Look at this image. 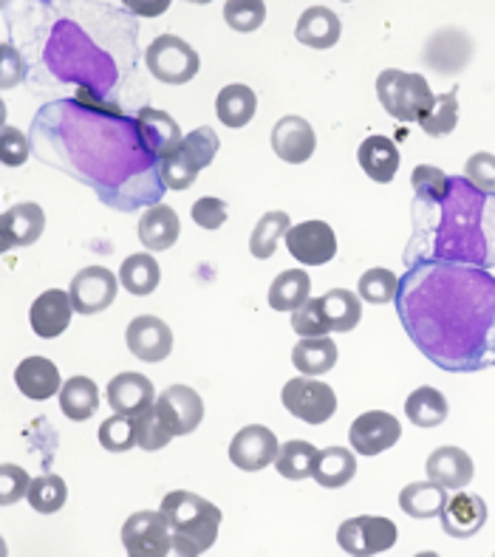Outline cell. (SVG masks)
Instances as JSON below:
<instances>
[{
    "mask_svg": "<svg viewBox=\"0 0 495 557\" xmlns=\"http://www.w3.org/2000/svg\"><path fill=\"white\" fill-rule=\"evenodd\" d=\"M447 413H450V408H447L445 394L436 388H428V385L417 388L405 399V417L417 428H438L447 419Z\"/></svg>",
    "mask_w": 495,
    "mask_h": 557,
    "instance_id": "cell-34",
    "label": "cell"
},
{
    "mask_svg": "<svg viewBox=\"0 0 495 557\" xmlns=\"http://www.w3.org/2000/svg\"><path fill=\"white\" fill-rule=\"evenodd\" d=\"M311 475L325 490L346 487L348 481L357 475V456L346 447H325V450H318Z\"/></svg>",
    "mask_w": 495,
    "mask_h": 557,
    "instance_id": "cell-26",
    "label": "cell"
},
{
    "mask_svg": "<svg viewBox=\"0 0 495 557\" xmlns=\"http://www.w3.org/2000/svg\"><path fill=\"white\" fill-rule=\"evenodd\" d=\"M339 35H343V23L329 7H309L297 21L295 37L309 49H332L337 46Z\"/></svg>",
    "mask_w": 495,
    "mask_h": 557,
    "instance_id": "cell-24",
    "label": "cell"
},
{
    "mask_svg": "<svg viewBox=\"0 0 495 557\" xmlns=\"http://www.w3.org/2000/svg\"><path fill=\"white\" fill-rule=\"evenodd\" d=\"M255 111H258V97L249 85H226L221 88L219 99H215V113L226 127H244L252 122Z\"/></svg>",
    "mask_w": 495,
    "mask_h": 557,
    "instance_id": "cell-28",
    "label": "cell"
},
{
    "mask_svg": "<svg viewBox=\"0 0 495 557\" xmlns=\"http://www.w3.org/2000/svg\"><path fill=\"white\" fill-rule=\"evenodd\" d=\"M198 173H201V168H198L182 148H178L176 153L164 156L162 162H159V178H162L168 190H187V187L198 178Z\"/></svg>",
    "mask_w": 495,
    "mask_h": 557,
    "instance_id": "cell-41",
    "label": "cell"
},
{
    "mask_svg": "<svg viewBox=\"0 0 495 557\" xmlns=\"http://www.w3.org/2000/svg\"><path fill=\"white\" fill-rule=\"evenodd\" d=\"M136 131H139V139L145 145V150L153 159H164V156L176 153L184 141L182 131H178V122L168 111H159V108H141L136 113Z\"/></svg>",
    "mask_w": 495,
    "mask_h": 557,
    "instance_id": "cell-15",
    "label": "cell"
},
{
    "mask_svg": "<svg viewBox=\"0 0 495 557\" xmlns=\"http://www.w3.org/2000/svg\"><path fill=\"white\" fill-rule=\"evenodd\" d=\"M277 436L263 424H247L230 442V461L244 473H258L263 467L275 465L277 459Z\"/></svg>",
    "mask_w": 495,
    "mask_h": 557,
    "instance_id": "cell-11",
    "label": "cell"
},
{
    "mask_svg": "<svg viewBox=\"0 0 495 557\" xmlns=\"http://www.w3.org/2000/svg\"><path fill=\"white\" fill-rule=\"evenodd\" d=\"M396 311L408 337L442 371L495 366V277L479 267L419 261L399 281Z\"/></svg>",
    "mask_w": 495,
    "mask_h": 557,
    "instance_id": "cell-1",
    "label": "cell"
},
{
    "mask_svg": "<svg viewBox=\"0 0 495 557\" xmlns=\"http://www.w3.org/2000/svg\"><path fill=\"white\" fill-rule=\"evenodd\" d=\"M399 438H403V424L385 410H368L354 419L351 431H348L351 450L360 456H380V453L391 450Z\"/></svg>",
    "mask_w": 495,
    "mask_h": 557,
    "instance_id": "cell-10",
    "label": "cell"
},
{
    "mask_svg": "<svg viewBox=\"0 0 495 557\" xmlns=\"http://www.w3.org/2000/svg\"><path fill=\"white\" fill-rule=\"evenodd\" d=\"M438 210V221L428 230H417L413 240L433 235L424 249V261H450L465 267H495V198L481 193L467 178H450L447 196L438 205H422Z\"/></svg>",
    "mask_w": 495,
    "mask_h": 557,
    "instance_id": "cell-2",
    "label": "cell"
},
{
    "mask_svg": "<svg viewBox=\"0 0 495 557\" xmlns=\"http://www.w3.org/2000/svg\"><path fill=\"white\" fill-rule=\"evenodd\" d=\"M26 498L35 512L51 516V512L65 507V502H69V487H65V481L60 475H40V479L32 481Z\"/></svg>",
    "mask_w": 495,
    "mask_h": 557,
    "instance_id": "cell-37",
    "label": "cell"
},
{
    "mask_svg": "<svg viewBox=\"0 0 495 557\" xmlns=\"http://www.w3.org/2000/svg\"><path fill=\"white\" fill-rule=\"evenodd\" d=\"M410 184L417 190V205H438L447 196L450 178L438 168H433V164H419L413 170V176H410Z\"/></svg>",
    "mask_w": 495,
    "mask_h": 557,
    "instance_id": "cell-44",
    "label": "cell"
},
{
    "mask_svg": "<svg viewBox=\"0 0 495 557\" xmlns=\"http://www.w3.org/2000/svg\"><path fill=\"white\" fill-rule=\"evenodd\" d=\"M424 470H428V479L442 484L447 493H456V490H465L475 475L473 459L467 456L461 447H438L428 456L424 461Z\"/></svg>",
    "mask_w": 495,
    "mask_h": 557,
    "instance_id": "cell-20",
    "label": "cell"
},
{
    "mask_svg": "<svg viewBox=\"0 0 495 557\" xmlns=\"http://www.w3.org/2000/svg\"><path fill=\"white\" fill-rule=\"evenodd\" d=\"M292 332H295L297 337H325V334L332 332L323 318V304H320V297L306 300L300 309L292 311Z\"/></svg>",
    "mask_w": 495,
    "mask_h": 557,
    "instance_id": "cell-45",
    "label": "cell"
},
{
    "mask_svg": "<svg viewBox=\"0 0 495 557\" xmlns=\"http://www.w3.org/2000/svg\"><path fill=\"white\" fill-rule=\"evenodd\" d=\"M438 516H442V530L461 541V537H473L487 523V507H484L481 495L456 490V495H447Z\"/></svg>",
    "mask_w": 495,
    "mask_h": 557,
    "instance_id": "cell-17",
    "label": "cell"
},
{
    "mask_svg": "<svg viewBox=\"0 0 495 557\" xmlns=\"http://www.w3.org/2000/svg\"><path fill=\"white\" fill-rule=\"evenodd\" d=\"M226 205L221 198H198L196 205H193V221L198 226H205V230H219L221 224L226 221Z\"/></svg>",
    "mask_w": 495,
    "mask_h": 557,
    "instance_id": "cell-50",
    "label": "cell"
},
{
    "mask_svg": "<svg viewBox=\"0 0 495 557\" xmlns=\"http://www.w3.org/2000/svg\"><path fill=\"white\" fill-rule=\"evenodd\" d=\"M26 77V63L23 57L12 49V46H3V88H12L21 79Z\"/></svg>",
    "mask_w": 495,
    "mask_h": 557,
    "instance_id": "cell-51",
    "label": "cell"
},
{
    "mask_svg": "<svg viewBox=\"0 0 495 557\" xmlns=\"http://www.w3.org/2000/svg\"><path fill=\"white\" fill-rule=\"evenodd\" d=\"M357 295L366 300V304L385 306L391 300H396L399 295V277L391 272V269H368L366 275L360 277V286H357Z\"/></svg>",
    "mask_w": 495,
    "mask_h": 557,
    "instance_id": "cell-39",
    "label": "cell"
},
{
    "mask_svg": "<svg viewBox=\"0 0 495 557\" xmlns=\"http://www.w3.org/2000/svg\"><path fill=\"white\" fill-rule=\"evenodd\" d=\"M108 405H111L113 413L139 417L141 410L156 405L153 382L141 374H116L108 382Z\"/></svg>",
    "mask_w": 495,
    "mask_h": 557,
    "instance_id": "cell-21",
    "label": "cell"
},
{
    "mask_svg": "<svg viewBox=\"0 0 495 557\" xmlns=\"http://www.w3.org/2000/svg\"><path fill=\"white\" fill-rule=\"evenodd\" d=\"M337 346L329 337H300V343L292 348V362L304 376L329 374L337 366Z\"/></svg>",
    "mask_w": 495,
    "mask_h": 557,
    "instance_id": "cell-27",
    "label": "cell"
},
{
    "mask_svg": "<svg viewBox=\"0 0 495 557\" xmlns=\"http://www.w3.org/2000/svg\"><path fill=\"white\" fill-rule=\"evenodd\" d=\"M14 382H17L21 394L35 399V403H46L49 396L60 394V388H63L60 371L46 357H26L21 366L14 368Z\"/></svg>",
    "mask_w": 495,
    "mask_h": 557,
    "instance_id": "cell-22",
    "label": "cell"
},
{
    "mask_svg": "<svg viewBox=\"0 0 495 557\" xmlns=\"http://www.w3.org/2000/svg\"><path fill=\"white\" fill-rule=\"evenodd\" d=\"M99 445L108 453H127L136 445V419L116 413L99 424Z\"/></svg>",
    "mask_w": 495,
    "mask_h": 557,
    "instance_id": "cell-43",
    "label": "cell"
},
{
    "mask_svg": "<svg viewBox=\"0 0 495 557\" xmlns=\"http://www.w3.org/2000/svg\"><path fill=\"white\" fill-rule=\"evenodd\" d=\"M182 235V221L176 210L168 205H153L139 221V240L141 247L150 252H164L178 240Z\"/></svg>",
    "mask_w": 495,
    "mask_h": 557,
    "instance_id": "cell-23",
    "label": "cell"
},
{
    "mask_svg": "<svg viewBox=\"0 0 495 557\" xmlns=\"http://www.w3.org/2000/svg\"><path fill=\"white\" fill-rule=\"evenodd\" d=\"M224 21L226 26L233 32H240V35L258 32L261 23L267 21V3L263 0H226Z\"/></svg>",
    "mask_w": 495,
    "mask_h": 557,
    "instance_id": "cell-42",
    "label": "cell"
},
{
    "mask_svg": "<svg viewBox=\"0 0 495 557\" xmlns=\"http://www.w3.org/2000/svg\"><path fill=\"white\" fill-rule=\"evenodd\" d=\"M71 314H74V304L71 295L63 289H49L37 297L32 309H28V323L32 332L42 339H54L71 325Z\"/></svg>",
    "mask_w": 495,
    "mask_h": 557,
    "instance_id": "cell-19",
    "label": "cell"
},
{
    "mask_svg": "<svg viewBox=\"0 0 495 557\" xmlns=\"http://www.w3.org/2000/svg\"><path fill=\"white\" fill-rule=\"evenodd\" d=\"M28 159V139L12 125H3L0 131V162L7 168H21Z\"/></svg>",
    "mask_w": 495,
    "mask_h": 557,
    "instance_id": "cell-49",
    "label": "cell"
},
{
    "mask_svg": "<svg viewBox=\"0 0 495 557\" xmlns=\"http://www.w3.org/2000/svg\"><path fill=\"white\" fill-rule=\"evenodd\" d=\"M116 289H120V277L111 269L85 267L71 281L69 295L77 314H99L116 300Z\"/></svg>",
    "mask_w": 495,
    "mask_h": 557,
    "instance_id": "cell-9",
    "label": "cell"
},
{
    "mask_svg": "<svg viewBox=\"0 0 495 557\" xmlns=\"http://www.w3.org/2000/svg\"><path fill=\"white\" fill-rule=\"evenodd\" d=\"M376 97L396 122H422L436 102V94L422 74H405L399 69H385L376 77Z\"/></svg>",
    "mask_w": 495,
    "mask_h": 557,
    "instance_id": "cell-4",
    "label": "cell"
},
{
    "mask_svg": "<svg viewBox=\"0 0 495 557\" xmlns=\"http://www.w3.org/2000/svg\"><path fill=\"white\" fill-rule=\"evenodd\" d=\"M283 408L306 424H325L337 413V394L314 376H297L283 385Z\"/></svg>",
    "mask_w": 495,
    "mask_h": 557,
    "instance_id": "cell-6",
    "label": "cell"
},
{
    "mask_svg": "<svg viewBox=\"0 0 495 557\" xmlns=\"http://www.w3.org/2000/svg\"><path fill=\"white\" fill-rule=\"evenodd\" d=\"M148 69L159 83L168 85H184L190 83L193 77L201 69V60H198L196 49L190 42L182 40L176 35H159L148 46Z\"/></svg>",
    "mask_w": 495,
    "mask_h": 557,
    "instance_id": "cell-5",
    "label": "cell"
},
{
    "mask_svg": "<svg viewBox=\"0 0 495 557\" xmlns=\"http://www.w3.org/2000/svg\"><path fill=\"white\" fill-rule=\"evenodd\" d=\"M159 281H162V269H159V261L153 255L148 252L131 255L120 269V283L136 297H148L150 292H156Z\"/></svg>",
    "mask_w": 495,
    "mask_h": 557,
    "instance_id": "cell-33",
    "label": "cell"
},
{
    "mask_svg": "<svg viewBox=\"0 0 495 557\" xmlns=\"http://www.w3.org/2000/svg\"><path fill=\"white\" fill-rule=\"evenodd\" d=\"M311 281L304 269H286L269 286V309L297 311L309 300Z\"/></svg>",
    "mask_w": 495,
    "mask_h": 557,
    "instance_id": "cell-32",
    "label": "cell"
},
{
    "mask_svg": "<svg viewBox=\"0 0 495 557\" xmlns=\"http://www.w3.org/2000/svg\"><path fill=\"white\" fill-rule=\"evenodd\" d=\"M337 544L346 555L371 557L394 549L396 523L380 516H357L339 523Z\"/></svg>",
    "mask_w": 495,
    "mask_h": 557,
    "instance_id": "cell-8",
    "label": "cell"
},
{
    "mask_svg": "<svg viewBox=\"0 0 495 557\" xmlns=\"http://www.w3.org/2000/svg\"><path fill=\"white\" fill-rule=\"evenodd\" d=\"M459 125V99H456V88L450 94H438L433 108L422 116L419 127L428 136H447Z\"/></svg>",
    "mask_w": 495,
    "mask_h": 557,
    "instance_id": "cell-38",
    "label": "cell"
},
{
    "mask_svg": "<svg viewBox=\"0 0 495 557\" xmlns=\"http://www.w3.org/2000/svg\"><path fill=\"white\" fill-rule=\"evenodd\" d=\"M136 419V447H141V450L148 453H156L162 450V447L170 445V438H173V433L168 431V424H164L162 413H159V408L156 405H150L148 410H141L139 417Z\"/></svg>",
    "mask_w": 495,
    "mask_h": 557,
    "instance_id": "cell-40",
    "label": "cell"
},
{
    "mask_svg": "<svg viewBox=\"0 0 495 557\" xmlns=\"http://www.w3.org/2000/svg\"><path fill=\"white\" fill-rule=\"evenodd\" d=\"M60 408L71 422H85L91 419L99 408V388L97 382L88 376H71L60 388Z\"/></svg>",
    "mask_w": 495,
    "mask_h": 557,
    "instance_id": "cell-30",
    "label": "cell"
},
{
    "mask_svg": "<svg viewBox=\"0 0 495 557\" xmlns=\"http://www.w3.org/2000/svg\"><path fill=\"white\" fill-rule=\"evenodd\" d=\"M357 162L366 170L368 178H374L376 184H388L399 170V150L385 136H368L357 150Z\"/></svg>",
    "mask_w": 495,
    "mask_h": 557,
    "instance_id": "cell-25",
    "label": "cell"
},
{
    "mask_svg": "<svg viewBox=\"0 0 495 557\" xmlns=\"http://www.w3.org/2000/svg\"><path fill=\"white\" fill-rule=\"evenodd\" d=\"M127 7L139 14H162L168 9V0H162V3H148V7H141V3H127Z\"/></svg>",
    "mask_w": 495,
    "mask_h": 557,
    "instance_id": "cell-52",
    "label": "cell"
},
{
    "mask_svg": "<svg viewBox=\"0 0 495 557\" xmlns=\"http://www.w3.org/2000/svg\"><path fill=\"white\" fill-rule=\"evenodd\" d=\"M286 247L304 267H323L337 255V235L325 221H304L286 233Z\"/></svg>",
    "mask_w": 495,
    "mask_h": 557,
    "instance_id": "cell-12",
    "label": "cell"
},
{
    "mask_svg": "<svg viewBox=\"0 0 495 557\" xmlns=\"http://www.w3.org/2000/svg\"><path fill=\"white\" fill-rule=\"evenodd\" d=\"M122 546L131 557H164L173 552V530L159 509H139L122 527Z\"/></svg>",
    "mask_w": 495,
    "mask_h": 557,
    "instance_id": "cell-7",
    "label": "cell"
},
{
    "mask_svg": "<svg viewBox=\"0 0 495 557\" xmlns=\"http://www.w3.org/2000/svg\"><path fill=\"white\" fill-rule=\"evenodd\" d=\"M314 148H318V136H314V127L304 116H283L272 127V150L281 156L283 162H309Z\"/></svg>",
    "mask_w": 495,
    "mask_h": 557,
    "instance_id": "cell-18",
    "label": "cell"
},
{
    "mask_svg": "<svg viewBox=\"0 0 495 557\" xmlns=\"http://www.w3.org/2000/svg\"><path fill=\"white\" fill-rule=\"evenodd\" d=\"M289 230H292L289 212H281V210L267 212V215L255 224L252 238H249V252H252V258H258V261H269V258L275 255L281 235L286 238Z\"/></svg>",
    "mask_w": 495,
    "mask_h": 557,
    "instance_id": "cell-35",
    "label": "cell"
},
{
    "mask_svg": "<svg viewBox=\"0 0 495 557\" xmlns=\"http://www.w3.org/2000/svg\"><path fill=\"white\" fill-rule=\"evenodd\" d=\"M125 339L131 354L141 362H162L173 351V332H170V325L164 320L153 318V314H141V318L131 320Z\"/></svg>",
    "mask_w": 495,
    "mask_h": 557,
    "instance_id": "cell-14",
    "label": "cell"
},
{
    "mask_svg": "<svg viewBox=\"0 0 495 557\" xmlns=\"http://www.w3.org/2000/svg\"><path fill=\"white\" fill-rule=\"evenodd\" d=\"M445 502L447 490L431 479L419 481V484H408V487L399 493V509H403L405 516L419 518V521L438 516L442 507H445Z\"/></svg>",
    "mask_w": 495,
    "mask_h": 557,
    "instance_id": "cell-29",
    "label": "cell"
},
{
    "mask_svg": "<svg viewBox=\"0 0 495 557\" xmlns=\"http://www.w3.org/2000/svg\"><path fill=\"white\" fill-rule=\"evenodd\" d=\"M0 504L9 507V504L21 502L23 495H28V487H32V479L23 467H14V465H3L0 467Z\"/></svg>",
    "mask_w": 495,
    "mask_h": 557,
    "instance_id": "cell-48",
    "label": "cell"
},
{
    "mask_svg": "<svg viewBox=\"0 0 495 557\" xmlns=\"http://www.w3.org/2000/svg\"><path fill=\"white\" fill-rule=\"evenodd\" d=\"M465 178L481 193L495 196V156L493 153H475L465 162Z\"/></svg>",
    "mask_w": 495,
    "mask_h": 557,
    "instance_id": "cell-47",
    "label": "cell"
},
{
    "mask_svg": "<svg viewBox=\"0 0 495 557\" xmlns=\"http://www.w3.org/2000/svg\"><path fill=\"white\" fill-rule=\"evenodd\" d=\"M156 408L162 413L164 424H168V431L173 433V438L190 436L198 424H201V419H205V403H201V396L193 388H187V385H170L164 394H159Z\"/></svg>",
    "mask_w": 495,
    "mask_h": 557,
    "instance_id": "cell-13",
    "label": "cell"
},
{
    "mask_svg": "<svg viewBox=\"0 0 495 557\" xmlns=\"http://www.w3.org/2000/svg\"><path fill=\"white\" fill-rule=\"evenodd\" d=\"M46 230V212L35 201L14 205L0 219V249L9 252L14 247H32Z\"/></svg>",
    "mask_w": 495,
    "mask_h": 557,
    "instance_id": "cell-16",
    "label": "cell"
},
{
    "mask_svg": "<svg viewBox=\"0 0 495 557\" xmlns=\"http://www.w3.org/2000/svg\"><path fill=\"white\" fill-rule=\"evenodd\" d=\"M314 459H318V450L314 445L304 442V438H292L277 450L275 467L283 479L289 481H304L309 479L311 470H314Z\"/></svg>",
    "mask_w": 495,
    "mask_h": 557,
    "instance_id": "cell-36",
    "label": "cell"
},
{
    "mask_svg": "<svg viewBox=\"0 0 495 557\" xmlns=\"http://www.w3.org/2000/svg\"><path fill=\"white\" fill-rule=\"evenodd\" d=\"M219 145H221L219 134H215L212 127L205 125V127H196L193 134L184 136L182 150L190 156L198 168L205 170V168H210V162L215 159V153H219Z\"/></svg>",
    "mask_w": 495,
    "mask_h": 557,
    "instance_id": "cell-46",
    "label": "cell"
},
{
    "mask_svg": "<svg viewBox=\"0 0 495 557\" xmlns=\"http://www.w3.org/2000/svg\"><path fill=\"white\" fill-rule=\"evenodd\" d=\"M323 304V318L329 323V329L337 334L354 332L362 320V304L360 295H354L348 289H332L329 295L320 297Z\"/></svg>",
    "mask_w": 495,
    "mask_h": 557,
    "instance_id": "cell-31",
    "label": "cell"
},
{
    "mask_svg": "<svg viewBox=\"0 0 495 557\" xmlns=\"http://www.w3.org/2000/svg\"><path fill=\"white\" fill-rule=\"evenodd\" d=\"M162 512L173 530V552L184 557L205 555L221 530V509L212 502L187 490L168 493Z\"/></svg>",
    "mask_w": 495,
    "mask_h": 557,
    "instance_id": "cell-3",
    "label": "cell"
}]
</instances>
